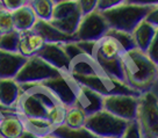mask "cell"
<instances>
[{"instance_id": "cell-41", "label": "cell", "mask_w": 158, "mask_h": 138, "mask_svg": "<svg viewBox=\"0 0 158 138\" xmlns=\"http://www.w3.org/2000/svg\"><path fill=\"white\" fill-rule=\"evenodd\" d=\"M19 138H39L37 136H35V135H33V133H30V132H28V131H23V133L20 136Z\"/></svg>"}, {"instance_id": "cell-24", "label": "cell", "mask_w": 158, "mask_h": 138, "mask_svg": "<svg viewBox=\"0 0 158 138\" xmlns=\"http://www.w3.org/2000/svg\"><path fill=\"white\" fill-rule=\"evenodd\" d=\"M54 10L50 21H58L65 19L69 15L73 14L78 10L77 0H62V1H54Z\"/></svg>"}, {"instance_id": "cell-2", "label": "cell", "mask_w": 158, "mask_h": 138, "mask_svg": "<svg viewBox=\"0 0 158 138\" xmlns=\"http://www.w3.org/2000/svg\"><path fill=\"white\" fill-rule=\"evenodd\" d=\"M21 94L15 106L19 116L49 121L52 110L62 104L41 84L20 85Z\"/></svg>"}, {"instance_id": "cell-15", "label": "cell", "mask_w": 158, "mask_h": 138, "mask_svg": "<svg viewBox=\"0 0 158 138\" xmlns=\"http://www.w3.org/2000/svg\"><path fill=\"white\" fill-rule=\"evenodd\" d=\"M157 35H158L157 27L151 26L143 19L135 27V29L131 33V37H133L135 49L139 50L142 52H145L147 49H148L149 44L152 42L155 36H157Z\"/></svg>"}, {"instance_id": "cell-12", "label": "cell", "mask_w": 158, "mask_h": 138, "mask_svg": "<svg viewBox=\"0 0 158 138\" xmlns=\"http://www.w3.org/2000/svg\"><path fill=\"white\" fill-rule=\"evenodd\" d=\"M102 100L104 98L97 92L78 85L74 107L81 109L87 116H89L102 109Z\"/></svg>"}, {"instance_id": "cell-4", "label": "cell", "mask_w": 158, "mask_h": 138, "mask_svg": "<svg viewBox=\"0 0 158 138\" xmlns=\"http://www.w3.org/2000/svg\"><path fill=\"white\" fill-rule=\"evenodd\" d=\"M136 123L141 138H158V99L156 88L139 95Z\"/></svg>"}, {"instance_id": "cell-28", "label": "cell", "mask_w": 158, "mask_h": 138, "mask_svg": "<svg viewBox=\"0 0 158 138\" xmlns=\"http://www.w3.org/2000/svg\"><path fill=\"white\" fill-rule=\"evenodd\" d=\"M51 135L56 138H97L94 135L89 132L87 129H70L64 124L56 127L52 130Z\"/></svg>"}, {"instance_id": "cell-9", "label": "cell", "mask_w": 158, "mask_h": 138, "mask_svg": "<svg viewBox=\"0 0 158 138\" xmlns=\"http://www.w3.org/2000/svg\"><path fill=\"white\" fill-rule=\"evenodd\" d=\"M41 85L48 89L64 107L71 108L74 106L78 84L70 74H59L55 78L41 83Z\"/></svg>"}, {"instance_id": "cell-17", "label": "cell", "mask_w": 158, "mask_h": 138, "mask_svg": "<svg viewBox=\"0 0 158 138\" xmlns=\"http://www.w3.org/2000/svg\"><path fill=\"white\" fill-rule=\"evenodd\" d=\"M123 54V50L118 42L109 36H104L95 44L93 59H102V60H113L120 58Z\"/></svg>"}, {"instance_id": "cell-16", "label": "cell", "mask_w": 158, "mask_h": 138, "mask_svg": "<svg viewBox=\"0 0 158 138\" xmlns=\"http://www.w3.org/2000/svg\"><path fill=\"white\" fill-rule=\"evenodd\" d=\"M35 33L44 39L45 43H55V44H64L68 42H73V36H69L63 33H60L58 29H56L54 26H51L50 22L37 20L33 29Z\"/></svg>"}, {"instance_id": "cell-44", "label": "cell", "mask_w": 158, "mask_h": 138, "mask_svg": "<svg viewBox=\"0 0 158 138\" xmlns=\"http://www.w3.org/2000/svg\"><path fill=\"white\" fill-rule=\"evenodd\" d=\"M0 138H4V137H1V136H0Z\"/></svg>"}, {"instance_id": "cell-11", "label": "cell", "mask_w": 158, "mask_h": 138, "mask_svg": "<svg viewBox=\"0 0 158 138\" xmlns=\"http://www.w3.org/2000/svg\"><path fill=\"white\" fill-rule=\"evenodd\" d=\"M36 56L57 70L59 73L69 74L71 62L65 55L64 50L62 49V44L45 43V45L40 50Z\"/></svg>"}, {"instance_id": "cell-3", "label": "cell", "mask_w": 158, "mask_h": 138, "mask_svg": "<svg viewBox=\"0 0 158 138\" xmlns=\"http://www.w3.org/2000/svg\"><path fill=\"white\" fill-rule=\"evenodd\" d=\"M156 5V1L122 0L118 6L101 13L110 29L131 34L135 27Z\"/></svg>"}, {"instance_id": "cell-42", "label": "cell", "mask_w": 158, "mask_h": 138, "mask_svg": "<svg viewBox=\"0 0 158 138\" xmlns=\"http://www.w3.org/2000/svg\"><path fill=\"white\" fill-rule=\"evenodd\" d=\"M42 138H56L55 136H52V135H48V136H45V137H42Z\"/></svg>"}, {"instance_id": "cell-32", "label": "cell", "mask_w": 158, "mask_h": 138, "mask_svg": "<svg viewBox=\"0 0 158 138\" xmlns=\"http://www.w3.org/2000/svg\"><path fill=\"white\" fill-rule=\"evenodd\" d=\"M62 49L64 50L65 55L68 56V58L70 59V62H72L73 59L78 58L79 56H81L83 51L79 49L78 45L76 44V42H68V43H64L62 44Z\"/></svg>"}, {"instance_id": "cell-1", "label": "cell", "mask_w": 158, "mask_h": 138, "mask_svg": "<svg viewBox=\"0 0 158 138\" xmlns=\"http://www.w3.org/2000/svg\"><path fill=\"white\" fill-rule=\"evenodd\" d=\"M124 83L139 95L157 88L158 65L153 64L145 52L137 49L121 55Z\"/></svg>"}, {"instance_id": "cell-30", "label": "cell", "mask_w": 158, "mask_h": 138, "mask_svg": "<svg viewBox=\"0 0 158 138\" xmlns=\"http://www.w3.org/2000/svg\"><path fill=\"white\" fill-rule=\"evenodd\" d=\"M20 33L13 30L5 35H0V50L6 52H18Z\"/></svg>"}, {"instance_id": "cell-25", "label": "cell", "mask_w": 158, "mask_h": 138, "mask_svg": "<svg viewBox=\"0 0 158 138\" xmlns=\"http://www.w3.org/2000/svg\"><path fill=\"white\" fill-rule=\"evenodd\" d=\"M94 60L105 74L124 83L123 70H122V64L120 58L113 59V60H102V59H94Z\"/></svg>"}, {"instance_id": "cell-5", "label": "cell", "mask_w": 158, "mask_h": 138, "mask_svg": "<svg viewBox=\"0 0 158 138\" xmlns=\"http://www.w3.org/2000/svg\"><path fill=\"white\" fill-rule=\"evenodd\" d=\"M129 122L115 117L104 109L87 116L85 129L97 138H122Z\"/></svg>"}, {"instance_id": "cell-10", "label": "cell", "mask_w": 158, "mask_h": 138, "mask_svg": "<svg viewBox=\"0 0 158 138\" xmlns=\"http://www.w3.org/2000/svg\"><path fill=\"white\" fill-rule=\"evenodd\" d=\"M138 98L134 95H110L102 100V109L127 122L136 121Z\"/></svg>"}, {"instance_id": "cell-31", "label": "cell", "mask_w": 158, "mask_h": 138, "mask_svg": "<svg viewBox=\"0 0 158 138\" xmlns=\"http://www.w3.org/2000/svg\"><path fill=\"white\" fill-rule=\"evenodd\" d=\"M14 30L12 13L1 8L0 10V35H5Z\"/></svg>"}, {"instance_id": "cell-40", "label": "cell", "mask_w": 158, "mask_h": 138, "mask_svg": "<svg viewBox=\"0 0 158 138\" xmlns=\"http://www.w3.org/2000/svg\"><path fill=\"white\" fill-rule=\"evenodd\" d=\"M8 113H16V110H15V109L6 108V107H2V106L0 104V120L4 117L6 114H8Z\"/></svg>"}, {"instance_id": "cell-22", "label": "cell", "mask_w": 158, "mask_h": 138, "mask_svg": "<svg viewBox=\"0 0 158 138\" xmlns=\"http://www.w3.org/2000/svg\"><path fill=\"white\" fill-rule=\"evenodd\" d=\"M22 122H23V127L25 130L28 132L33 133L39 138L45 137L48 135H51L52 130L55 127L50 123L47 120H41V118H27L20 116Z\"/></svg>"}, {"instance_id": "cell-36", "label": "cell", "mask_w": 158, "mask_h": 138, "mask_svg": "<svg viewBox=\"0 0 158 138\" xmlns=\"http://www.w3.org/2000/svg\"><path fill=\"white\" fill-rule=\"evenodd\" d=\"M76 44L78 45V48L84 55H87L89 57H93L94 49H95V44L97 42H86V41H77Z\"/></svg>"}, {"instance_id": "cell-33", "label": "cell", "mask_w": 158, "mask_h": 138, "mask_svg": "<svg viewBox=\"0 0 158 138\" xmlns=\"http://www.w3.org/2000/svg\"><path fill=\"white\" fill-rule=\"evenodd\" d=\"M77 4L81 16H85L97 10V0H77Z\"/></svg>"}, {"instance_id": "cell-29", "label": "cell", "mask_w": 158, "mask_h": 138, "mask_svg": "<svg viewBox=\"0 0 158 138\" xmlns=\"http://www.w3.org/2000/svg\"><path fill=\"white\" fill-rule=\"evenodd\" d=\"M105 36H109V37H112V39H115L118 44H120V47L122 48L123 52H127V51H130V50L135 49L131 34L124 33V31H120V30L110 29V28H109Z\"/></svg>"}, {"instance_id": "cell-13", "label": "cell", "mask_w": 158, "mask_h": 138, "mask_svg": "<svg viewBox=\"0 0 158 138\" xmlns=\"http://www.w3.org/2000/svg\"><path fill=\"white\" fill-rule=\"evenodd\" d=\"M45 45L44 39H42L34 30L20 33L19 44H18V54L21 55L26 59L36 56L39 51Z\"/></svg>"}, {"instance_id": "cell-26", "label": "cell", "mask_w": 158, "mask_h": 138, "mask_svg": "<svg viewBox=\"0 0 158 138\" xmlns=\"http://www.w3.org/2000/svg\"><path fill=\"white\" fill-rule=\"evenodd\" d=\"M28 4L33 8L37 20L50 22L54 10V0H31L28 1Z\"/></svg>"}, {"instance_id": "cell-27", "label": "cell", "mask_w": 158, "mask_h": 138, "mask_svg": "<svg viewBox=\"0 0 158 138\" xmlns=\"http://www.w3.org/2000/svg\"><path fill=\"white\" fill-rule=\"evenodd\" d=\"M87 120V115L77 107H71L66 109L65 114L64 125H66L70 129H80L84 128L85 123Z\"/></svg>"}, {"instance_id": "cell-20", "label": "cell", "mask_w": 158, "mask_h": 138, "mask_svg": "<svg viewBox=\"0 0 158 138\" xmlns=\"http://www.w3.org/2000/svg\"><path fill=\"white\" fill-rule=\"evenodd\" d=\"M25 131L23 122L18 113H8L0 120V136L4 138H19Z\"/></svg>"}, {"instance_id": "cell-8", "label": "cell", "mask_w": 158, "mask_h": 138, "mask_svg": "<svg viewBox=\"0 0 158 138\" xmlns=\"http://www.w3.org/2000/svg\"><path fill=\"white\" fill-rule=\"evenodd\" d=\"M109 29L102 13L99 10H94L89 14L81 16L79 22L78 29L73 35L74 42L77 41H86V42H98L102 39L107 30Z\"/></svg>"}, {"instance_id": "cell-18", "label": "cell", "mask_w": 158, "mask_h": 138, "mask_svg": "<svg viewBox=\"0 0 158 138\" xmlns=\"http://www.w3.org/2000/svg\"><path fill=\"white\" fill-rule=\"evenodd\" d=\"M21 94V87L14 79H0V104L15 109Z\"/></svg>"}, {"instance_id": "cell-39", "label": "cell", "mask_w": 158, "mask_h": 138, "mask_svg": "<svg viewBox=\"0 0 158 138\" xmlns=\"http://www.w3.org/2000/svg\"><path fill=\"white\" fill-rule=\"evenodd\" d=\"M144 20H145L148 23H150L151 26L157 27L158 28V7H157V5L153 6L152 8H151V10L145 15Z\"/></svg>"}, {"instance_id": "cell-6", "label": "cell", "mask_w": 158, "mask_h": 138, "mask_svg": "<svg viewBox=\"0 0 158 138\" xmlns=\"http://www.w3.org/2000/svg\"><path fill=\"white\" fill-rule=\"evenodd\" d=\"M74 81L78 85L92 89L94 92L100 94L102 98L110 96V95H134L139 96L137 92L128 87L126 83L120 81L118 79L109 77L105 74L102 71L98 73L87 75V77H72Z\"/></svg>"}, {"instance_id": "cell-7", "label": "cell", "mask_w": 158, "mask_h": 138, "mask_svg": "<svg viewBox=\"0 0 158 138\" xmlns=\"http://www.w3.org/2000/svg\"><path fill=\"white\" fill-rule=\"evenodd\" d=\"M58 71L45 63L43 59L37 56H33L27 58L26 63L18 72L14 80L19 85L28 84H41L45 80H49L59 75Z\"/></svg>"}, {"instance_id": "cell-38", "label": "cell", "mask_w": 158, "mask_h": 138, "mask_svg": "<svg viewBox=\"0 0 158 138\" xmlns=\"http://www.w3.org/2000/svg\"><path fill=\"white\" fill-rule=\"evenodd\" d=\"M122 138H141V133H139L136 121L129 122L128 128H127V130H126V132H124Z\"/></svg>"}, {"instance_id": "cell-34", "label": "cell", "mask_w": 158, "mask_h": 138, "mask_svg": "<svg viewBox=\"0 0 158 138\" xmlns=\"http://www.w3.org/2000/svg\"><path fill=\"white\" fill-rule=\"evenodd\" d=\"M145 55L148 56V58L152 62L153 64L158 65V35L155 36L152 42L149 44L148 49L145 51Z\"/></svg>"}, {"instance_id": "cell-14", "label": "cell", "mask_w": 158, "mask_h": 138, "mask_svg": "<svg viewBox=\"0 0 158 138\" xmlns=\"http://www.w3.org/2000/svg\"><path fill=\"white\" fill-rule=\"evenodd\" d=\"M27 59L18 52L0 50V79H14Z\"/></svg>"}, {"instance_id": "cell-19", "label": "cell", "mask_w": 158, "mask_h": 138, "mask_svg": "<svg viewBox=\"0 0 158 138\" xmlns=\"http://www.w3.org/2000/svg\"><path fill=\"white\" fill-rule=\"evenodd\" d=\"M12 19H13L14 30H16L18 33L31 30L37 21V18H36L33 8L28 4V1L26 5H23L22 7H20L19 10H14L12 13Z\"/></svg>"}, {"instance_id": "cell-23", "label": "cell", "mask_w": 158, "mask_h": 138, "mask_svg": "<svg viewBox=\"0 0 158 138\" xmlns=\"http://www.w3.org/2000/svg\"><path fill=\"white\" fill-rule=\"evenodd\" d=\"M80 20H81V14L79 10H77L65 19L58 20V21H50V23L51 26H54L56 29H58L60 33L69 35V36H73L78 29Z\"/></svg>"}, {"instance_id": "cell-35", "label": "cell", "mask_w": 158, "mask_h": 138, "mask_svg": "<svg viewBox=\"0 0 158 138\" xmlns=\"http://www.w3.org/2000/svg\"><path fill=\"white\" fill-rule=\"evenodd\" d=\"M26 4H27V0H2L1 1L2 8L10 12V13H13L14 10H19L20 7H22Z\"/></svg>"}, {"instance_id": "cell-43", "label": "cell", "mask_w": 158, "mask_h": 138, "mask_svg": "<svg viewBox=\"0 0 158 138\" xmlns=\"http://www.w3.org/2000/svg\"><path fill=\"white\" fill-rule=\"evenodd\" d=\"M1 8H2V6H1V1H0V10H1Z\"/></svg>"}, {"instance_id": "cell-37", "label": "cell", "mask_w": 158, "mask_h": 138, "mask_svg": "<svg viewBox=\"0 0 158 138\" xmlns=\"http://www.w3.org/2000/svg\"><path fill=\"white\" fill-rule=\"evenodd\" d=\"M122 0H97V10L105 12L118 6Z\"/></svg>"}, {"instance_id": "cell-21", "label": "cell", "mask_w": 158, "mask_h": 138, "mask_svg": "<svg viewBox=\"0 0 158 138\" xmlns=\"http://www.w3.org/2000/svg\"><path fill=\"white\" fill-rule=\"evenodd\" d=\"M99 71L101 70L95 63L93 57H89L87 55H81L71 62L69 74L71 77H87L98 73Z\"/></svg>"}]
</instances>
